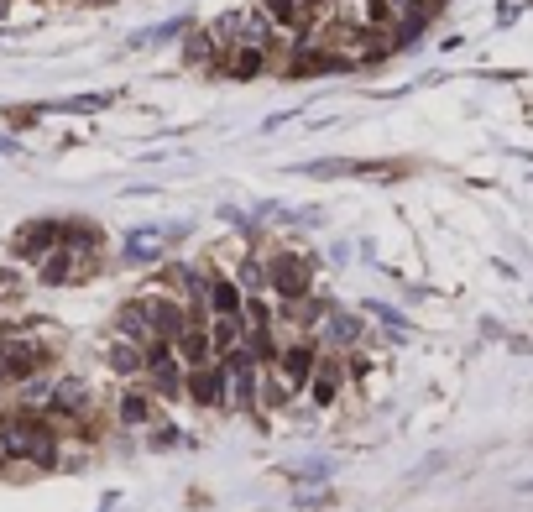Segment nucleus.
I'll use <instances>...</instances> for the list:
<instances>
[{
  "label": "nucleus",
  "instance_id": "nucleus-1",
  "mask_svg": "<svg viewBox=\"0 0 533 512\" xmlns=\"http://www.w3.org/2000/svg\"><path fill=\"white\" fill-rule=\"evenodd\" d=\"M84 403H89V387H84L79 377H68V382L58 387V408H63V413H79Z\"/></svg>",
  "mask_w": 533,
  "mask_h": 512
},
{
  "label": "nucleus",
  "instance_id": "nucleus-2",
  "mask_svg": "<svg viewBox=\"0 0 533 512\" xmlns=\"http://www.w3.org/2000/svg\"><path fill=\"white\" fill-rule=\"evenodd\" d=\"M126 256L131 262H152L157 256V230H136V236L126 241Z\"/></svg>",
  "mask_w": 533,
  "mask_h": 512
},
{
  "label": "nucleus",
  "instance_id": "nucleus-3",
  "mask_svg": "<svg viewBox=\"0 0 533 512\" xmlns=\"http://www.w3.org/2000/svg\"><path fill=\"white\" fill-rule=\"evenodd\" d=\"M518 492H533V481H523V486H518Z\"/></svg>",
  "mask_w": 533,
  "mask_h": 512
}]
</instances>
